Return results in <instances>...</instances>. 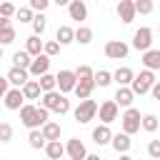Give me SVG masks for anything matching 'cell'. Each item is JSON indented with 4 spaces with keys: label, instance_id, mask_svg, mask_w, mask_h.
Here are the masks:
<instances>
[{
    "label": "cell",
    "instance_id": "cell-43",
    "mask_svg": "<svg viewBox=\"0 0 160 160\" xmlns=\"http://www.w3.org/2000/svg\"><path fill=\"white\" fill-rule=\"evenodd\" d=\"M8 85H10V80H8V78H2V80H0V95H2V98L10 92V88H8Z\"/></svg>",
    "mask_w": 160,
    "mask_h": 160
},
{
    "label": "cell",
    "instance_id": "cell-6",
    "mask_svg": "<svg viewBox=\"0 0 160 160\" xmlns=\"http://www.w3.org/2000/svg\"><path fill=\"white\" fill-rule=\"evenodd\" d=\"M128 52H130V45L122 40H108L105 42V58H110V60H125Z\"/></svg>",
    "mask_w": 160,
    "mask_h": 160
},
{
    "label": "cell",
    "instance_id": "cell-20",
    "mask_svg": "<svg viewBox=\"0 0 160 160\" xmlns=\"http://www.w3.org/2000/svg\"><path fill=\"white\" fill-rule=\"evenodd\" d=\"M110 145L115 148V152L128 155V150L132 148V140H130V135H128V132H118V135L112 138V142H110Z\"/></svg>",
    "mask_w": 160,
    "mask_h": 160
},
{
    "label": "cell",
    "instance_id": "cell-1",
    "mask_svg": "<svg viewBox=\"0 0 160 160\" xmlns=\"http://www.w3.org/2000/svg\"><path fill=\"white\" fill-rule=\"evenodd\" d=\"M40 105H42V108H48V110H52V112H58V115H68V112H70V100H68L60 90L42 92Z\"/></svg>",
    "mask_w": 160,
    "mask_h": 160
},
{
    "label": "cell",
    "instance_id": "cell-35",
    "mask_svg": "<svg viewBox=\"0 0 160 160\" xmlns=\"http://www.w3.org/2000/svg\"><path fill=\"white\" fill-rule=\"evenodd\" d=\"M135 10H138V15H150L155 10V2L152 0H135Z\"/></svg>",
    "mask_w": 160,
    "mask_h": 160
},
{
    "label": "cell",
    "instance_id": "cell-23",
    "mask_svg": "<svg viewBox=\"0 0 160 160\" xmlns=\"http://www.w3.org/2000/svg\"><path fill=\"white\" fill-rule=\"evenodd\" d=\"M95 88H98V85H95V78H92V80H78V88H75L78 100H90V95H92Z\"/></svg>",
    "mask_w": 160,
    "mask_h": 160
},
{
    "label": "cell",
    "instance_id": "cell-18",
    "mask_svg": "<svg viewBox=\"0 0 160 160\" xmlns=\"http://www.w3.org/2000/svg\"><path fill=\"white\" fill-rule=\"evenodd\" d=\"M112 78H115L118 88H130L132 80H135V72H132L130 68H118V70L112 72Z\"/></svg>",
    "mask_w": 160,
    "mask_h": 160
},
{
    "label": "cell",
    "instance_id": "cell-40",
    "mask_svg": "<svg viewBox=\"0 0 160 160\" xmlns=\"http://www.w3.org/2000/svg\"><path fill=\"white\" fill-rule=\"evenodd\" d=\"M148 155L152 160H160V140H150L148 142Z\"/></svg>",
    "mask_w": 160,
    "mask_h": 160
},
{
    "label": "cell",
    "instance_id": "cell-25",
    "mask_svg": "<svg viewBox=\"0 0 160 160\" xmlns=\"http://www.w3.org/2000/svg\"><path fill=\"white\" fill-rule=\"evenodd\" d=\"M55 40H58L60 45H70V42H75V30H72L70 25H60L58 32H55Z\"/></svg>",
    "mask_w": 160,
    "mask_h": 160
},
{
    "label": "cell",
    "instance_id": "cell-22",
    "mask_svg": "<svg viewBox=\"0 0 160 160\" xmlns=\"http://www.w3.org/2000/svg\"><path fill=\"white\" fill-rule=\"evenodd\" d=\"M142 65H145V70H160V50H155V48H150L148 52H142Z\"/></svg>",
    "mask_w": 160,
    "mask_h": 160
},
{
    "label": "cell",
    "instance_id": "cell-39",
    "mask_svg": "<svg viewBox=\"0 0 160 160\" xmlns=\"http://www.w3.org/2000/svg\"><path fill=\"white\" fill-rule=\"evenodd\" d=\"M0 140H2V142H10V140H12V128H10V122H0Z\"/></svg>",
    "mask_w": 160,
    "mask_h": 160
},
{
    "label": "cell",
    "instance_id": "cell-7",
    "mask_svg": "<svg viewBox=\"0 0 160 160\" xmlns=\"http://www.w3.org/2000/svg\"><path fill=\"white\" fill-rule=\"evenodd\" d=\"M78 88V72L75 70H60L58 72V90L65 95V92H75Z\"/></svg>",
    "mask_w": 160,
    "mask_h": 160
},
{
    "label": "cell",
    "instance_id": "cell-5",
    "mask_svg": "<svg viewBox=\"0 0 160 160\" xmlns=\"http://www.w3.org/2000/svg\"><path fill=\"white\" fill-rule=\"evenodd\" d=\"M120 120H122V132H128V135H132V132H138V130L142 128V115H140V110H135V108H128Z\"/></svg>",
    "mask_w": 160,
    "mask_h": 160
},
{
    "label": "cell",
    "instance_id": "cell-24",
    "mask_svg": "<svg viewBox=\"0 0 160 160\" xmlns=\"http://www.w3.org/2000/svg\"><path fill=\"white\" fill-rule=\"evenodd\" d=\"M25 50H28L32 58H38V55L45 52V42L40 40V35H30V38L25 40Z\"/></svg>",
    "mask_w": 160,
    "mask_h": 160
},
{
    "label": "cell",
    "instance_id": "cell-21",
    "mask_svg": "<svg viewBox=\"0 0 160 160\" xmlns=\"http://www.w3.org/2000/svg\"><path fill=\"white\" fill-rule=\"evenodd\" d=\"M45 155H48L50 160H62V158L68 155V150H65V145H62L60 140H50V142L45 145Z\"/></svg>",
    "mask_w": 160,
    "mask_h": 160
},
{
    "label": "cell",
    "instance_id": "cell-8",
    "mask_svg": "<svg viewBox=\"0 0 160 160\" xmlns=\"http://www.w3.org/2000/svg\"><path fill=\"white\" fill-rule=\"evenodd\" d=\"M152 45V30L150 28H138L135 35H132V48L140 50V52H148Z\"/></svg>",
    "mask_w": 160,
    "mask_h": 160
},
{
    "label": "cell",
    "instance_id": "cell-10",
    "mask_svg": "<svg viewBox=\"0 0 160 160\" xmlns=\"http://www.w3.org/2000/svg\"><path fill=\"white\" fill-rule=\"evenodd\" d=\"M5 78L10 80V85H15V88H25V82H30V70L12 65V68L8 70V75H5Z\"/></svg>",
    "mask_w": 160,
    "mask_h": 160
},
{
    "label": "cell",
    "instance_id": "cell-32",
    "mask_svg": "<svg viewBox=\"0 0 160 160\" xmlns=\"http://www.w3.org/2000/svg\"><path fill=\"white\" fill-rule=\"evenodd\" d=\"M90 40H92V30H90L88 25H80V28L75 30V42H80V45H90Z\"/></svg>",
    "mask_w": 160,
    "mask_h": 160
},
{
    "label": "cell",
    "instance_id": "cell-3",
    "mask_svg": "<svg viewBox=\"0 0 160 160\" xmlns=\"http://www.w3.org/2000/svg\"><path fill=\"white\" fill-rule=\"evenodd\" d=\"M98 110H100V105H98L95 100H80L78 108H75V120H78L80 125H85V122H90V120L98 115Z\"/></svg>",
    "mask_w": 160,
    "mask_h": 160
},
{
    "label": "cell",
    "instance_id": "cell-34",
    "mask_svg": "<svg viewBox=\"0 0 160 160\" xmlns=\"http://www.w3.org/2000/svg\"><path fill=\"white\" fill-rule=\"evenodd\" d=\"M112 80H115V78H112V72H108V70H98V72H95V85H98V88H108Z\"/></svg>",
    "mask_w": 160,
    "mask_h": 160
},
{
    "label": "cell",
    "instance_id": "cell-15",
    "mask_svg": "<svg viewBox=\"0 0 160 160\" xmlns=\"http://www.w3.org/2000/svg\"><path fill=\"white\" fill-rule=\"evenodd\" d=\"M50 70V55H38V58H32V65H30V75H35V78H42L45 72Z\"/></svg>",
    "mask_w": 160,
    "mask_h": 160
},
{
    "label": "cell",
    "instance_id": "cell-2",
    "mask_svg": "<svg viewBox=\"0 0 160 160\" xmlns=\"http://www.w3.org/2000/svg\"><path fill=\"white\" fill-rule=\"evenodd\" d=\"M158 80H155V72L152 70H140L138 75H135V80H132V92L135 95H145V92H150L152 90V85H155Z\"/></svg>",
    "mask_w": 160,
    "mask_h": 160
},
{
    "label": "cell",
    "instance_id": "cell-29",
    "mask_svg": "<svg viewBox=\"0 0 160 160\" xmlns=\"http://www.w3.org/2000/svg\"><path fill=\"white\" fill-rule=\"evenodd\" d=\"M40 130H42V135H45L48 142H50V140H60V125H58V122L50 120V122H45Z\"/></svg>",
    "mask_w": 160,
    "mask_h": 160
},
{
    "label": "cell",
    "instance_id": "cell-48",
    "mask_svg": "<svg viewBox=\"0 0 160 160\" xmlns=\"http://www.w3.org/2000/svg\"><path fill=\"white\" fill-rule=\"evenodd\" d=\"M62 160H65V158H62Z\"/></svg>",
    "mask_w": 160,
    "mask_h": 160
},
{
    "label": "cell",
    "instance_id": "cell-26",
    "mask_svg": "<svg viewBox=\"0 0 160 160\" xmlns=\"http://www.w3.org/2000/svg\"><path fill=\"white\" fill-rule=\"evenodd\" d=\"M22 95H25V100H38V98H42L40 80H30V82H25V88H22Z\"/></svg>",
    "mask_w": 160,
    "mask_h": 160
},
{
    "label": "cell",
    "instance_id": "cell-44",
    "mask_svg": "<svg viewBox=\"0 0 160 160\" xmlns=\"http://www.w3.org/2000/svg\"><path fill=\"white\" fill-rule=\"evenodd\" d=\"M150 92H152V98H155V100H160V80L152 85V90H150Z\"/></svg>",
    "mask_w": 160,
    "mask_h": 160
},
{
    "label": "cell",
    "instance_id": "cell-46",
    "mask_svg": "<svg viewBox=\"0 0 160 160\" xmlns=\"http://www.w3.org/2000/svg\"><path fill=\"white\" fill-rule=\"evenodd\" d=\"M85 160H100V155H88Z\"/></svg>",
    "mask_w": 160,
    "mask_h": 160
},
{
    "label": "cell",
    "instance_id": "cell-17",
    "mask_svg": "<svg viewBox=\"0 0 160 160\" xmlns=\"http://www.w3.org/2000/svg\"><path fill=\"white\" fill-rule=\"evenodd\" d=\"M12 40H15V28H12L10 18H0V42L10 45Z\"/></svg>",
    "mask_w": 160,
    "mask_h": 160
},
{
    "label": "cell",
    "instance_id": "cell-36",
    "mask_svg": "<svg viewBox=\"0 0 160 160\" xmlns=\"http://www.w3.org/2000/svg\"><path fill=\"white\" fill-rule=\"evenodd\" d=\"M20 22H32L35 20V10L28 5V8H18V15H15Z\"/></svg>",
    "mask_w": 160,
    "mask_h": 160
},
{
    "label": "cell",
    "instance_id": "cell-16",
    "mask_svg": "<svg viewBox=\"0 0 160 160\" xmlns=\"http://www.w3.org/2000/svg\"><path fill=\"white\" fill-rule=\"evenodd\" d=\"M112 130H110V125H98L95 130H92V142L95 145H108V142H112Z\"/></svg>",
    "mask_w": 160,
    "mask_h": 160
},
{
    "label": "cell",
    "instance_id": "cell-28",
    "mask_svg": "<svg viewBox=\"0 0 160 160\" xmlns=\"http://www.w3.org/2000/svg\"><path fill=\"white\" fill-rule=\"evenodd\" d=\"M12 62H15L18 68L30 70V65H32V55H30L28 50H18V52H12Z\"/></svg>",
    "mask_w": 160,
    "mask_h": 160
},
{
    "label": "cell",
    "instance_id": "cell-30",
    "mask_svg": "<svg viewBox=\"0 0 160 160\" xmlns=\"http://www.w3.org/2000/svg\"><path fill=\"white\" fill-rule=\"evenodd\" d=\"M40 80V88H42V92H52V90H58V75H50V72H45L42 78H38Z\"/></svg>",
    "mask_w": 160,
    "mask_h": 160
},
{
    "label": "cell",
    "instance_id": "cell-27",
    "mask_svg": "<svg viewBox=\"0 0 160 160\" xmlns=\"http://www.w3.org/2000/svg\"><path fill=\"white\" fill-rule=\"evenodd\" d=\"M28 145L32 148V150H45V145H48V140H45V135H42V130H30L28 132Z\"/></svg>",
    "mask_w": 160,
    "mask_h": 160
},
{
    "label": "cell",
    "instance_id": "cell-38",
    "mask_svg": "<svg viewBox=\"0 0 160 160\" xmlns=\"http://www.w3.org/2000/svg\"><path fill=\"white\" fill-rule=\"evenodd\" d=\"M60 48H62V45H60L58 40H48V42H45V55H50V58H55V55L60 52Z\"/></svg>",
    "mask_w": 160,
    "mask_h": 160
},
{
    "label": "cell",
    "instance_id": "cell-19",
    "mask_svg": "<svg viewBox=\"0 0 160 160\" xmlns=\"http://www.w3.org/2000/svg\"><path fill=\"white\" fill-rule=\"evenodd\" d=\"M120 108H132V100H135V92H132V88H118V92H115V98H112Z\"/></svg>",
    "mask_w": 160,
    "mask_h": 160
},
{
    "label": "cell",
    "instance_id": "cell-11",
    "mask_svg": "<svg viewBox=\"0 0 160 160\" xmlns=\"http://www.w3.org/2000/svg\"><path fill=\"white\" fill-rule=\"evenodd\" d=\"M118 102L115 100H105V102H100V120H102V125H110L112 120H118Z\"/></svg>",
    "mask_w": 160,
    "mask_h": 160
},
{
    "label": "cell",
    "instance_id": "cell-12",
    "mask_svg": "<svg viewBox=\"0 0 160 160\" xmlns=\"http://www.w3.org/2000/svg\"><path fill=\"white\" fill-rule=\"evenodd\" d=\"M135 15H138V10H135V0H120V2H118V18H120L125 25L132 22Z\"/></svg>",
    "mask_w": 160,
    "mask_h": 160
},
{
    "label": "cell",
    "instance_id": "cell-37",
    "mask_svg": "<svg viewBox=\"0 0 160 160\" xmlns=\"http://www.w3.org/2000/svg\"><path fill=\"white\" fill-rule=\"evenodd\" d=\"M75 72H78V80H92V78H95V72H92L90 65H78Z\"/></svg>",
    "mask_w": 160,
    "mask_h": 160
},
{
    "label": "cell",
    "instance_id": "cell-47",
    "mask_svg": "<svg viewBox=\"0 0 160 160\" xmlns=\"http://www.w3.org/2000/svg\"><path fill=\"white\" fill-rule=\"evenodd\" d=\"M118 160H135V158H130V155H120Z\"/></svg>",
    "mask_w": 160,
    "mask_h": 160
},
{
    "label": "cell",
    "instance_id": "cell-41",
    "mask_svg": "<svg viewBox=\"0 0 160 160\" xmlns=\"http://www.w3.org/2000/svg\"><path fill=\"white\" fill-rule=\"evenodd\" d=\"M0 15H2V18H12V15H18V10H15V5H12V2H8V0H5V2L0 5Z\"/></svg>",
    "mask_w": 160,
    "mask_h": 160
},
{
    "label": "cell",
    "instance_id": "cell-31",
    "mask_svg": "<svg viewBox=\"0 0 160 160\" xmlns=\"http://www.w3.org/2000/svg\"><path fill=\"white\" fill-rule=\"evenodd\" d=\"M30 25H32V35H42L45 28H48V18H45V12H35V20H32Z\"/></svg>",
    "mask_w": 160,
    "mask_h": 160
},
{
    "label": "cell",
    "instance_id": "cell-13",
    "mask_svg": "<svg viewBox=\"0 0 160 160\" xmlns=\"http://www.w3.org/2000/svg\"><path fill=\"white\" fill-rule=\"evenodd\" d=\"M5 108L8 110H22V105H25V95H22V88H12L5 98Z\"/></svg>",
    "mask_w": 160,
    "mask_h": 160
},
{
    "label": "cell",
    "instance_id": "cell-45",
    "mask_svg": "<svg viewBox=\"0 0 160 160\" xmlns=\"http://www.w3.org/2000/svg\"><path fill=\"white\" fill-rule=\"evenodd\" d=\"M52 2H55V5H58V8H62V5H70V2H72V0H52Z\"/></svg>",
    "mask_w": 160,
    "mask_h": 160
},
{
    "label": "cell",
    "instance_id": "cell-9",
    "mask_svg": "<svg viewBox=\"0 0 160 160\" xmlns=\"http://www.w3.org/2000/svg\"><path fill=\"white\" fill-rule=\"evenodd\" d=\"M65 150H68V160H85L90 152L85 150V145H82V140L80 138H70L68 142H65Z\"/></svg>",
    "mask_w": 160,
    "mask_h": 160
},
{
    "label": "cell",
    "instance_id": "cell-42",
    "mask_svg": "<svg viewBox=\"0 0 160 160\" xmlns=\"http://www.w3.org/2000/svg\"><path fill=\"white\" fill-rule=\"evenodd\" d=\"M52 0H30V8L35 10V12H45V8L50 5Z\"/></svg>",
    "mask_w": 160,
    "mask_h": 160
},
{
    "label": "cell",
    "instance_id": "cell-33",
    "mask_svg": "<svg viewBox=\"0 0 160 160\" xmlns=\"http://www.w3.org/2000/svg\"><path fill=\"white\" fill-rule=\"evenodd\" d=\"M158 128H160V120H158V115H152V112L142 115V130H145V132H155Z\"/></svg>",
    "mask_w": 160,
    "mask_h": 160
},
{
    "label": "cell",
    "instance_id": "cell-14",
    "mask_svg": "<svg viewBox=\"0 0 160 160\" xmlns=\"http://www.w3.org/2000/svg\"><path fill=\"white\" fill-rule=\"evenodd\" d=\"M68 15H70V20H78V22L82 25V20L88 18V5H85V0H72V2L68 5Z\"/></svg>",
    "mask_w": 160,
    "mask_h": 160
},
{
    "label": "cell",
    "instance_id": "cell-4",
    "mask_svg": "<svg viewBox=\"0 0 160 160\" xmlns=\"http://www.w3.org/2000/svg\"><path fill=\"white\" fill-rule=\"evenodd\" d=\"M20 122H22L28 130H40V128H42V120H40V112H38V105H22V110H20Z\"/></svg>",
    "mask_w": 160,
    "mask_h": 160
}]
</instances>
